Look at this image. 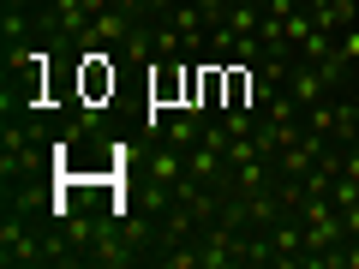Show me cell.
I'll return each instance as SVG.
<instances>
[{
    "label": "cell",
    "instance_id": "6da1fadb",
    "mask_svg": "<svg viewBox=\"0 0 359 269\" xmlns=\"http://www.w3.org/2000/svg\"><path fill=\"white\" fill-rule=\"evenodd\" d=\"M13 108H48V54L42 48H13V66H6V114Z\"/></svg>",
    "mask_w": 359,
    "mask_h": 269
},
{
    "label": "cell",
    "instance_id": "7a4b0ae2",
    "mask_svg": "<svg viewBox=\"0 0 359 269\" xmlns=\"http://www.w3.org/2000/svg\"><path fill=\"white\" fill-rule=\"evenodd\" d=\"M42 251H48V240H36V233H30L18 216L0 221V257H6V263H36Z\"/></svg>",
    "mask_w": 359,
    "mask_h": 269
}]
</instances>
